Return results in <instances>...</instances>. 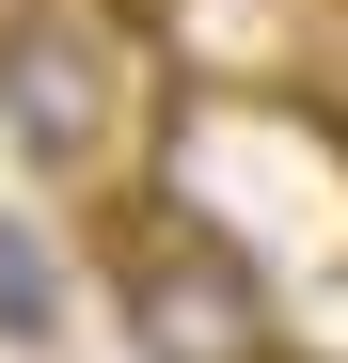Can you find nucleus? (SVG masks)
<instances>
[{
    "mask_svg": "<svg viewBox=\"0 0 348 363\" xmlns=\"http://www.w3.org/2000/svg\"><path fill=\"white\" fill-rule=\"evenodd\" d=\"M0 332H16V347H48V332H64V284H48V253H32L16 221H0Z\"/></svg>",
    "mask_w": 348,
    "mask_h": 363,
    "instance_id": "nucleus-3",
    "label": "nucleus"
},
{
    "mask_svg": "<svg viewBox=\"0 0 348 363\" xmlns=\"http://www.w3.org/2000/svg\"><path fill=\"white\" fill-rule=\"evenodd\" d=\"M174 64L143 48L127 0H0V143L48 190H127L158 174Z\"/></svg>",
    "mask_w": 348,
    "mask_h": 363,
    "instance_id": "nucleus-1",
    "label": "nucleus"
},
{
    "mask_svg": "<svg viewBox=\"0 0 348 363\" xmlns=\"http://www.w3.org/2000/svg\"><path fill=\"white\" fill-rule=\"evenodd\" d=\"M80 253H95L111 332H127L143 363H301V347H285L269 269H254L206 206H174L158 174H127V190H80Z\"/></svg>",
    "mask_w": 348,
    "mask_h": 363,
    "instance_id": "nucleus-2",
    "label": "nucleus"
}]
</instances>
